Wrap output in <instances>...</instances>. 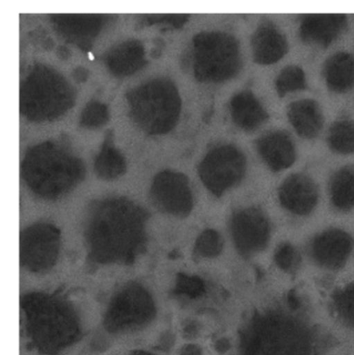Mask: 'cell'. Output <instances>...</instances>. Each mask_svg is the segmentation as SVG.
<instances>
[{"label": "cell", "instance_id": "obj_1", "mask_svg": "<svg viewBox=\"0 0 354 355\" xmlns=\"http://www.w3.org/2000/svg\"><path fill=\"white\" fill-rule=\"evenodd\" d=\"M243 346V355H314L309 329L297 319L278 313L254 319Z\"/></svg>", "mask_w": 354, "mask_h": 355}, {"label": "cell", "instance_id": "obj_2", "mask_svg": "<svg viewBox=\"0 0 354 355\" xmlns=\"http://www.w3.org/2000/svg\"><path fill=\"white\" fill-rule=\"evenodd\" d=\"M197 58L201 60L200 74L212 81H224L236 76L240 71V49L238 42L226 33H209L200 39Z\"/></svg>", "mask_w": 354, "mask_h": 355}, {"label": "cell", "instance_id": "obj_3", "mask_svg": "<svg viewBox=\"0 0 354 355\" xmlns=\"http://www.w3.org/2000/svg\"><path fill=\"white\" fill-rule=\"evenodd\" d=\"M245 172L247 158L240 150L233 146L214 150L204 164L206 182L218 194L238 184Z\"/></svg>", "mask_w": 354, "mask_h": 355}, {"label": "cell", "instance_id": "obj_4", "mask_svg": "<svg viewBox=\"0 0 354 355\" xmlns=\"http://www.w3.org/2000/svg\"><path fill=\"white\" fill-rule=\"evenodd\" d=\"M270 231L269 220L260 209H243L233 216V238L241 254L249 256L263 250Z\"/></svg>", "mask_w": 354, "mask_h": 355}, {"label": "cell", "instance_id": "obj_5", "mask_svg": "<svg viewBox=\"0 0 354 355\" xmlns=\"http://www.w3.org/2000/svg\"><path fill=\"white\" fill-rule=\"evenodd\" d=\"M353 248V239L348 233L339 229L328 230L314 238L311 254L319 266L337 269L346 263Z\"/></svg>", "mask_w": 354, "mask_h": 355}, {"label": "cell", "instance_id": "obj_6", "mask_svg": "<svg viewBox=\"0 0 354 355\" xmlns=\"http://www.w3.org/2000/svg\"><path fill=\"white\" fill-rule=\"evenodd\" d=\"M318 198L317 186L311 178L303 174L287 178L278 189L281 205L299 216L310 214L317 206Z\"/></svg>", "mask_w": 354, "mask_h": 355}, {"label": "cell", "instance_id": "obj_7", "mask_svg": "<svg viewBox=\"0 0 354 355\" xmlns=\"http://www.w3.org/2000/svg\"><path fill=\"white\" fill-rule=\"evenodd\" d=\"M345 15H307L301 18L299 37L309 45L328 47L345 31Z\"/></svg>", "mask_w": 354, "mask_h": 355}, {"label": "cell", "instance_id": "obj_8", "mask_svg": "<svg viewBox=\"0 0 354 355\" xmlns=\"http://www.w3.org/2000/svg\"><path fill=\"white\" fill-rule=\"evenodd\" d=\"M256 147L264 164L274 172L290 168L297 160V148L285 131L265 133L257 139Z\"/></svg>", "mask_w": 354, "mask_h": 355}, {"label": "cell", "instance_id": "obj_9", "mask_svg": "<svg viewBox=\"0 0 354 355\" xmlns=\"http://www.w3.org/2000/svg\"><path fill=\"white\" fill-rule=\"evenodd\" d=\"M253 58L257 64L267 66L282 60L289 50L284 33L272 22L263 21L251 37Z\"/></svg>", "mask_w": 354, "mask_h": 355}, {"label": "cell", "instance_id": "obj_10", "mask_svg": "<svg viewBox=\"0 0 354 355\" xmlns=\"http://www.w3.org/2000/svg\"><path fill=\"white\" fill-rule=\"evenodd\" d=\"M287 116L297 135L303 139H316L324 128V114L315 100L292 102L287 110Z\"/></svg>", "mask_w": 354, "mask_h": 355}, {"label": "cell", "instance_id": "obj_11", "mask_svg": "<svg viewBox=\"0 0 354 355\" xmlns=\"http://www.w3.org/2000/svg\"><path fill=\"white\" fill-rule=\"evenodd\" d=\"M231 114L235 124L245 131L256 130L269 119L263 104L251 92H241L232 98Z\"/></svg>", "mask_w": 354, "mask_h": 355}, {"label": "cell", "instance_id": "obj_12", "mask_svg": "<svg viewBox=\"0 0 354 355\" xmlns=\"http://www.w3.org/2000/svg\"><path fill=\"white\" fill-rule=\"evenodd\" d=\"M326 87L334 93L344 94L354 89V55L349 52L333 54L322 69Z\"/></svg>", "mask_w": 354, "mask_h": 355}, {"label": "cell", "instance_id": "obj_13", "mask_svg": "<svg viewBox=\"0 0 354 355\" xmlns=\"http://www.w3.org/2000/svg\"><path fill=\"white\" fill-rule=\"evenodd\" d=\"M330 194L332 204L338 210L354 208V166H344L333 176Z\"/></svg>", "mask_w": 354, "mask_h": 355}, {"label": "cell", "instance_id": "obj_14", "mask_svg": "<svg viewBox=\"0 0 354 355\" xmlns=\"http://www.w3.org/2000/svg\"><path fill=\"white\" fill-rule=\"evenodd\" d=\"M328 145L335 153L348 155L354 153V123L353 121H338L330 127Z\"/></svg>", "mask_w": 354, "mask_h": 355}, {"label": "cell", "instance_id": "obj_15", "mask_svg": "<svg viewBox=\"0 0 354 355\" xmlns=\"http://www.w3.org/2000/svg\"><path fill=\"white\" fill-rule=\"evenodd\" d=\"M307 78L305 71L299 66H288L281 71L276 79V89L281 98L290 93L305 91Z\"/></svg>", "mask_w": 354, "mask_h": 355}, {"label": "cell", "instance_id": "obj_16", "mask_svg": "<svg viewBox=\"0 0 354 355\" xmlns=\"http://www.w3.org/2000/svg\"><path fill=\"white\" fill-rule=\"evenodd\" d=\"M334 306L341 320L354 327V283L335 294Z\"/></svg>", "mask_w": 354, "mask_h": 355}, {"label": "cell", "instance_id": "obj_17", "mask_svg": "<svg viewBox=\"0 0 354 355\" xmlns=\"http://www.w3.org/2000/svg\"><path fill=\"white\" fill-rule=\"evenodd\" d=\"M276 262L284 270H294L299 266V256L291 244L284 243L276 250Z\"/></svg>", "mask_w": 354, "mask_h": 355}]
</instances>
